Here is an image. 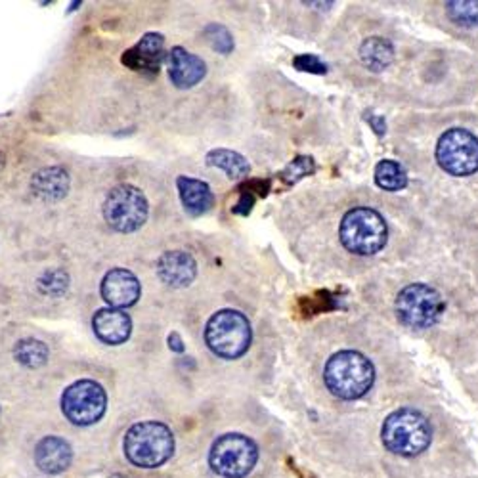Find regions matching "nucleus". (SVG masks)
Segmentation results:
<instances>
[{"instance_id":"28","label":"nucleus","mask_w":478,"mask_h":478,"mask_svg":"<svg viewBox=\"0 0 478 478\" xmlns=\"http://www.w3.org/2000/svg\"><path fill=\"white\" fill-rule=\"evenodd\" d=\"M369 123L375 126V133H378V135H383L385 133V121H383V117H378V115H373V117L369 119Z\"/></svg>"},{"instance_id":"29","label":"nucleus","mask_w":478,"mask_h":478,"mask_svg":"<svg viewBox=\"0 0 478 478\" xmlns=\"http://www.w3.org/2000/svg\"><path fill=\"white\" fill-rule=\"evenodd\" d=\"M170 349L177 351V352H182L184 346H182V341L178 339V335L175 333V335H170Z\"/></svg>"},{"instance_id":"21","label":"nucleus","mask_w":478,"mask_h":478,"mask_svg":"<svg viewBox=\"0 0 478 478\" xmlns=\"http://www.w3.org/2000/svg\"><path fill=\"white\" fill-rule=\"evenodd\" d=\"M13 356L25 368H40L48 360V346L39 339H23L13 346Z\"/></svg>"},{"instance_id":"1","label":"nucleus","mask_w":478,"mask_h":478,"mask_svg":"<svg viewBox=\"0 0 478 478\" xmlns=\"http://www.w3.org/2000/svg\"><path fill=\"white\" fill-rule=\"evenodd\" d=\"M324 381L333 396L341 400H358L371 390L375 369L364 354L341 351L327 360Z\"/></svg>"},{"instance_id":"15","label":"nucleus","mask_w":478,"mask_h":478,"mask_svg":"<svg viewBox=\"0 0 478 478\" xmlns=\"http://www.w3.org/2000/svg\"><path fill=\"white\" fill-rule=\"evenodd\" d=\"M96 337L106 344H123L133 331L130 316L119 309H101L92 317Z\"/></svg>"},{"instance_id":"4","label":"nucleus","mask_w":478,"mask_h":478,"mask_svg":"<svg viewBox=\"0 0 478 478\" xmlns=\"http://www.w3.org/2000/svg\"><path fill=\"white\" fill-rule=\"evenodd\" d=\"M339 238L346 251L369 256L379 253L387 245L388 228L383 216L375 209L356 207L343 216Z\"/></svg>"},{"instance_id":"12","label":"nucleus","mask_w":478,"mask_h":478,"mask_svg":"<svg viewBox=\"0 0 478 478\" xmlns=\"http://www.w3.org/2000/svg\"><path fill=\"white\" fill-rule=\"evenodd\" d=\"M207 74V65L199 56L175 47L169 54V77L180 91H187L199 84Z\"/></svg>"},{"instance_id":"25","label":"nucleus","mask_w":478,"mask_h":478,"mask_svg":"<svg viewBox=\"0 0 478 478\" xmlns=\"http://www.w3.org/2000/svg\"><path fill=\"white\" fill-rule=\"evenodd\" d=\"M39 289L45 295H62L67 289V274L64 270H48L40 276Z\"/></svg>"},{"instance_id":"27","label":"nucleus","mask_w":478,"mask_h":478,"mask_svg":"<svg viewBox=\"0 0 478 478\" xmlns=\"http://www.w3.org/2000/svg\"><path fill=\"white\" fill-rule=\"evenodd\" d=\"M251 205H253V197H249L248 194H243L241 201L238 203V207L234 211L239 213V214H248L251 211Z\"/></svg>"},{"instance_id":"20","label":"nucleus","mask_w":478,"mask_h":478,"mask_svg":"<svg viewBox=\"0 0 478 478\" xmlns=\"http://www.w3.org/2000/svg\"><path fill=\"white\" fill-rule=\"evenodd\" d=\"M207 163L211 167H216L224 170L228 178L231 180H241L249 175V163L248 159L243 155H239L238 152H231V150H213L207 153Z\"/></svg>"},{"instance_id":"9","label":"nucleus","mask_w":478,"mask_h":478,"mask_svg":"<svg viewBox=\"0 0 478 478\" xmlns=\"http://www.w3.org/2000/svg\"><path fill=\"white\" fill-rule=\"evenodd\" d=\"M437 161L452 177H469L478 170V138L465 128H450L437 143Z\"/></svg>"},{"instance_id":"8","label":"nucleus","mask_w":478,"mask_h":478,"mask_svg":"<svg viewBox=\"0 0 478 478\" xmlns=\"http://www.w3.org/2000/svg\"><path fill=\"white\" fill-rule=\"evenodd\" d=\"M258 461V448L243 434H224L213 444L209 463L224 478H245Z\"/></svg>"},{"instance_id":"19","label":"nucleus","mask_w":478,"mask_h":478,"mask_svg":"<svg viewBox=\"0 0 478 478\" xmlns=\"http://www.w3.org/2000/svg\"><path fill=\"white\" fill-rule=\"evenodd\" d=\"M360 57L369 69L383 71L390 65L395 57V48L390 42L383 37H371L361 42L360 47Z\"/></svg>"},{"instance_id":"2","label":"nucleus","mask_w":478,"mask_h":478,"mask_svg":"<svg viewBox=\"0 0 478 478\" xmlns=\"http://www.w3.org/2000/svg\"><path fill=\"white\" fill-rule=\"evenodd\" d=\"M381 437L388 452L402 457H413L429 448L432 427L422 412L402 408L385 419Z\"/></svg>"},{"instance_id":"11","label":"nucleus","mask_w":478,"mask_h":478,"mask_svg":"<svg viewBox=\"0 0 478 478\" xmlns=\"http://www.w3.org/2000/svg\"><path fill=\"white\" fill-rule=\"evenodd\" d=\"M142 287L138 278L126 268L109 270L101 280V297L109 309H128L138 302Z\"/></svg>"},{"instance_id":"3","label":"nucleus","mask_w":478,"mask_h":478,"mask_svg":"<svg viewBox=\"0 0 478 478\" xmlns=\"http://www.w3.org/2000/svg\"><path fill=\"white\" fill-rule=\"evenodd\" d=\"M175 452V437L167 425L143 422L128 429L125 437L126 459L136 467L155 469L167 463Z\"/></svg>"},{"instance_id":"26","label":"nucleus","mask_w":478,"mask_h":478,"mask_svg":"<svg viewBox=\"0 0 478 478\" xmlns=\"http://www.w3.org/2000/svg\"><path fill=\"white\" fill-rule=\"evenodd\" d=\"M293 65L300 71H310V74H326L327 65L320 62V57H316L312 54H302L293 60Z\"/></svg>"},{"instance_id":"24","label":"nucleus","mask_w":478,"mask_h":478,"mask_svg":"<svg viewBox=\"0 0 478 478\" xmlns=\"http://www.w3.org/2000/svg\"><path fill=\"white\" fill-rule=\"evenodd\" d=\"M205 37L209 40V45L213 47V50L221 52V54H230L234 50V39H231L230 31L224 25L219 23H213L205 29Z\"/></svg>"},{"instance_id":"5","label":"nucleus","mask_w":478,"mask_h":478,"mask_svg":"<svg viewBox=\"0 0 478 478\" xmlns=\"http://www.w3.org/2000/svg\"><path fill=\"white\" fill-rule=\"evenodd\" d=\"M251 324L245 314L224 309L211 316L205 326V343L209 349L224 360H238L251 346Z\"/></svg>"},{"instance_id":"14","label":"nucleus","mask_w":478,"mask_h":478,"mask_svg":"<svg viewBox=\"0 0 478 478\" xmlns=\"http://www.w3.org/2000/svg\"><path fill=\"white\" fill-rule=\"evenodd\" d=\"M165 50V39L159 33H146L135 48L125 52L123 62L135 71H142V74L153 75L159 71L163 60Z\"/></svg>"},{"instance_id":"13","label":"nucleus","mask_w":478,"mask_h":478,"mask_svg":"<svg viewBox=\"0 0 478 478\" xmlns=\"http://www.w3.org/2000/svg\"><path fill=\"white\" fill-rule=\"evenodd\" d=\"M157 276L169 287H186L197 276L196 258L186 251H167L157 260Z\"/></svg>"},{"instance_id":"18","label":"nucleus","mask_w":478,"mask_h":478,"mask_svg":"<svg viewBox=\"0 0 478 478\" xmlns=\"http://www.w3.org/2000/svg\"><path fill=\"white\" fill-rule=\"evenodd\" d=\"M177 186H178L182 205L186 207L187 213L197 216V214L207 213L213 207L214 197H213L209 184L201 182L197 178H190V177H178Z\"/></svg>"},{"instance_id":"22","label":"nucleus","mask_w":478,"mask_h":478,"mask_svg":"<svg viewBox=\"0 0 478 478\" xmlns=\"http://www.w3.org/2000/svg\"><path fill=\"white\" fill-rule=\"evenodd\" d=\"M375 182L387 192H398L408 186V175H405L400 163L385 159V161L375 167Z\"/></svg>"},{"instance_id":"23","label":"nucleus","mask_w":478,"mask_h":478,"mask_svg":"<svg viewBox=\"0 0 478 478\" xmlns=\"http://www.w3.org/2000/svg\"><path fill=\"white\" fill-rule=\"evenodd\" d=\"M448 16L452 18V22L465 25V27H474L478 25V0H452V3L446 4Z\"/></svg>"},{"instance_id":"17","label":"nucleus","mask_w":478,"mask_h":478,"mask_svg":"<svg viewBox=\"0 0 478 478\" xmlns=\"http://www.w3.org/2000/svg\"><path fill=\"white\" fill-rule=\"evenodd\" d=\"M31 187L37 197L47 203H56L67 196L69 177L62 167L40 169L31 180Z\"/></svg>"},{"instance_id":"10","label":"nucleus","mask_w":478,"mask_h":478,"mask_svg":"<svg viewBox=\"0 0 478 478\" xmlns=\"http://www.w3.org/2000/svg\"><path fill=\"white\" fill-rule=\"evenodd\" d=\"M106 390L91 379H83L67 387L62 396V410L65 417L79 427H89L100 422L106 413Z\"/></svg>"},{"instance_id":"16","label":"nucleus","mask_w":478,"mask_h":478,"mask_svg":"<svg viewBox=\"0 0 478 478\" xmlns=\"http://www.w3.org/2000/svg\"><path fill=\"white\" fill-rule=\"evenodd\" d=\"M71 446L60 437L42 439L35 448L37 467L47 474H60L71 465Z\"/></svg>"},{"instance_id":"6","label":"nucleus","mask_w":478,"mask_h":478,"mask_svg":"<svg viewBox=\"0 0 478 478\" xmlns=\"http://www.w3.org/2000/svg\"><path fill=\"white\" fill-rule=\"evenodd\" d=\"M398 320L412 329H427L440 320L444 299L437 289L427 283L405 285L396 297Z\"/></svg>"},{"instance_id":"7","label":"nucleus","mask_w":478,"mask_h":478,"mask_svg":"<svg viewBox=\"0 0 478 478\" xmlns=\"http://www.w3.org/2000/svg\"><path fill=\"white\" fill-rule=\"evenodd\" d=\"M148 199L136 186L119 184L111 187L104 201V219L119 234H133L148 221Z\"/></svg>"}]
</instances>
